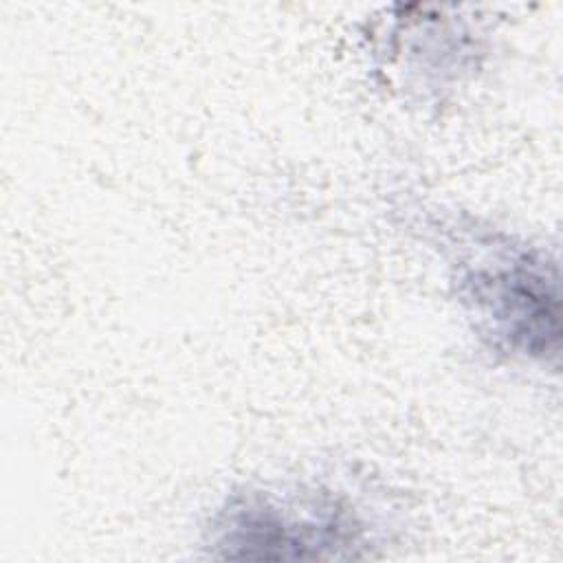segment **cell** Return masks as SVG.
<instances>
[{
  "mask_svg": "<svg viewBox=\"0 0 563 563\" xmlns=\"http://www.w3.org/2000/svg\"><path fill=\"white\" fill-rule=\"evenodd\" d=\"M493 268H477L468 275L471 295L493 319L497 334L528 352H543L556 339V297L548 279L526 257Z\"/></svg>",
  "mask_w": 563,
  "mask_h": 563,
  "instance_id": "1",
  "label": "cell"
}]
</instances>
